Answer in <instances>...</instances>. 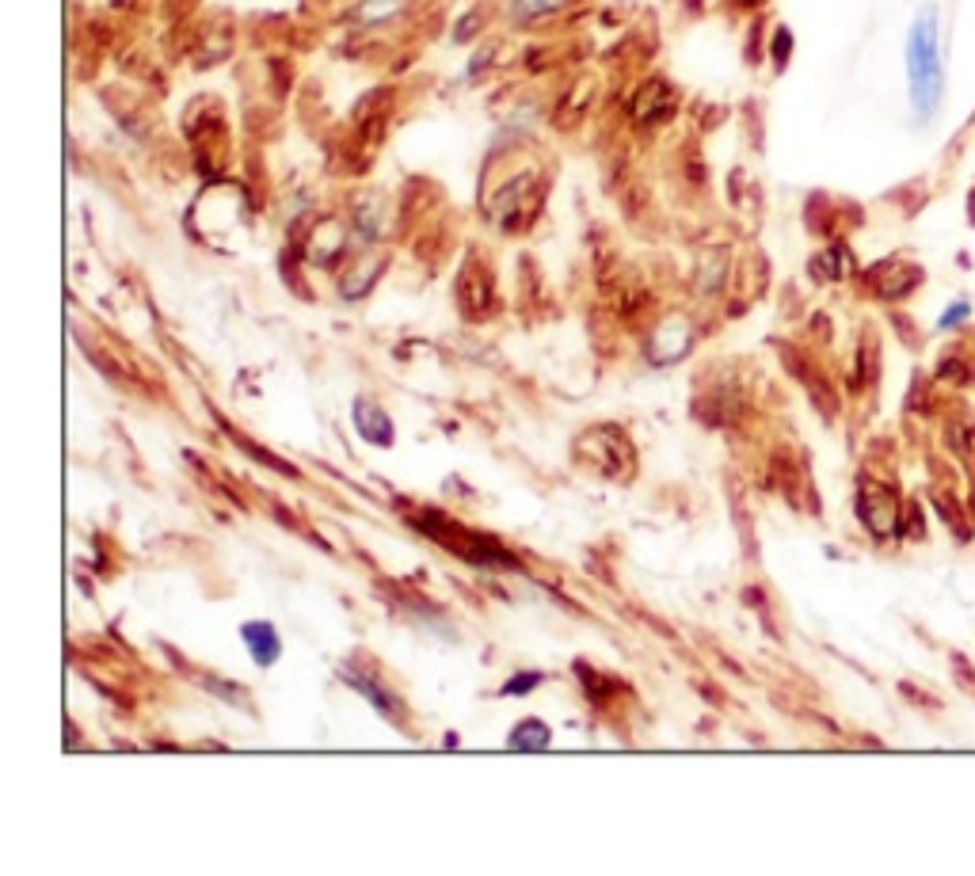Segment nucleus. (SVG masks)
<instances>
[{
    "label": "nucleus",
    "mask_w": 975,
    "mask_h": 876,
    "mask_svg": "<svg viewBox=\"0 0 975 876\" xmlns=\"http://www.w3.org/2000/svg\"><path fill=\"white\" fill-rule=\"evenodd\" d=\"M907 77H911V103L922 119L934 115L942 100V50H937V16L934 8L922 12L907 34Z\"/></svg>",
    "instance_id": "obj_1"
},
{
    "label": "nucleus",
    "mask_w": 975,
    "mask_h": 876,
    "mask_svg": "<svg viewBox=\"0 0 975 876\" xmlns=\"http://www.w3.org/2000/svg\"><path fill=\"white\" fill-rule=\"evenodd\" d=\"M857 511H861V522L869 526V533L873 538H895L900 533V496L892 492V488L876 485V480H865L861 485V496H857Z\"/></svg>",
    "instance_id": "obj_2"
},
{
    "label": "nucleus",
    "mask_w": 975,
    "mask_h": 876,
    "mask_svg": "<svg viewBox=\"0 0 975 876\" xmlns=\"http://www.w3.org/2000/svg\"><path fill=\"white\" fill-rule=\"evenodd\" d=\"M918 283H922V271L915 267V263H881V267L873 271L876 294L888 297V302H895V297H907Z\"/></svg>",
    "instance_id": "obj_3"
},
{
    "label": "nucleus",
    "mask_w": 975,
    "mask_h": 876,
    "mask_svg": "<svg viewBox=\"0 0 975 876\" xmlns=\"http://www.w3.org/2000/svg\"><path fill=\"white\" fill-rule=\"evenodd\" d=\"M355 431L374 446H393V419L366 397L355 400Z\"/></svg>",
    "instance_id": "obj_4"
},
{
    "label": "nucleus",
    "mask_w": 975,
    "mask_h": 876,
    "mask_svg": "<svg viewBox=\"0 0 975 876\" xmlns=\"http://www.w3.org/2000/svg\"><path fill=\"white\" fill-rule=\"evenodd\" d=\"M241 641L260 668H271V663L278 660V652H283V641H278L275 625H267V621H248V625L241 629Z\"/></svg>",
    "instance_id": "obj_5"
},
{
    "label": "nucleus",
    "mask_w": 975,
    "mask_h": 876,
    "mask_svg": "<svg viewBox=\"0 0 975 876\" xmlns=\"http://www.w3.org/2000/svg\"><path fill=\"white\" fill-rule=\"evenodd\" d=\"M690 350V328L679 320V328H674V320H667L656 328V339L652 347H648V355H652V363H674L679 355H687Z\"/></svg>",
    "instance_id": "obj_6"
},
{
    "label": "nucleus",
    "mask_w": 975,
    "mask_h": 876,
    "mask_svg": "<svg viewBox=\"0 0 975 876\" xmlns=\"http://www.w3.org/2000/svg\"><path fill=\"white\" fill-rule=\"evenodd\" d=\"M507 747L530 751V755H538V751L549 747V729L541 721H522L511 735H507Z\"/></svg>",
    "instance_id": "obj_7"
},
{
    "label": "nucleus",
    "mask_w": 975,
    "mask_h": 876,
    "mask_svg": "<svg viewBox=\"0 0 975 876\" xmlns=\"http://www.w3.org/2000/svg\"><path fill=\"white\" fill-rule=\"evenodd\" d=\"M377 271H382V263L370 259V263H358V271L344 275V297H347V302H355V297H363V291H370Z\"/></svg>",
    "instance_id": "obj_8"
},
{
    "label": "nucleus",
    "mask_w": 975,
    "mask_h": 876,
    "mask_svg": "<svg viewBox=\"0 0 975 876\" xmlns=\"http://www.w3.org/2000/svg\"><path fill=\"white\" fill-rule=\"evenodd\" d=\"M560 4H565V0H511V20L530 23V20H538V16L557 12Z\"/></svg>",
    "instance_id": "obj_9"
},
{
    "label": "nucleus",
    "mask_w": 975,
    "mask_h": 876,
    "mask_svg": "<svg viewBox=\"0 0 975 876\" xmlns=\"http://www.w3.org/2000/svg\"><path fill=\"white\" fill-rule=\"evenodd\" d=\"M397 8H400V0H363V4H358V12H355V20L382 23V20H389Z\"/></svg>",
    "instance_id": "obj_10"
},
{
    "label": "nucleus",
    "mask_w": 975,
    "mask_h": 876,
    "mask_svg": "<svg viewBox=\"0 0 975 876\" xmlns=\"http://www.w3.org/2000/svg\"><path fill=\"white\" fill-rule=\"evenodd\" d=\"M815 271H820V275H827V278H842V275H846V252H842V248L827 252V256L815 263Z\"/></svg>",
    "instance_id": "obj_11"
},
{
    "label": "nucleus",
    "mask_w": 975,
    "mask_h": 876,
    "mask_svg": "<svg viewBox=\"0 0 975 876\" xmlns=\"http://www.w3.org/2000/svg\"><path fill=\"white\" fill-rule=\"evenodd\" d=\"M538 682H541V674H522V679H511V682H507L504 694H507V697H515V694H522V690L538 686Z\"/></svg>",
    "instance_id": "obj_12"
},
{
    "label": "nucleus",
    "mask_w": 975,
    "mask_h": 876,
    "mask_svg": "<svg viewBox=\"0 0 975 876\" xmlns=\"http://www.w3.org/2000/svg\"><path fill=\"white\" fill-rule=\"evenodd\" d=\"M785 54H789V31H778V39H774V58H778V65H785Z\"/></svg>",
    "instance_id": "obj_13"
},
{
    "label": "nucleus",
    "mask_w": 975,
    "mask_h": 876,
    "mask_svg": "<svg viewBox=\"0 0 975 876\" xmlns=\"http://www.w3.org/2000/svg\"><path fill=\"white\" fill-rule=\"evenodd\" d=\"M964 317H968V305L961 302V305H953V309H948L945 317H942V328H948V324H956V320H964Z\"/></svg>",
    "instance_id": "obj_14"
},
{
    "label": "nucleus",
    "mask_w": 975,
    "mask_h": 876,
    "mask_svg": "<svg viewBox=\"0 0 975 876\" xmlns=\"http://www.w3.org/2000/svg\"><path fill=\"white\" fill-rule=\"evenodd\" d=\"M477 23H480V20H477V16H469V20H465V23H461V28H458V39H469V34H473V31H477Z\"/></svg>",
    "instance_id": "obj_15"
}]
</instances>
